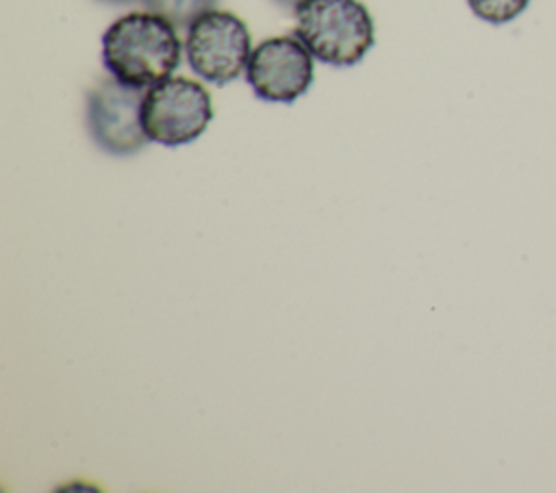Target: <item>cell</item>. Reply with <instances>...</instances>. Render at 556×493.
I'll return each mask as SVG.
<instances>
[{"label":"cell","mask_w":556,"mask_h":493,"mask_svg":"<svg viewBox=\"0 0 556 493\" xmlns=\"http://www.w3.org/2000/svg\"><path fill=\"white\" fill-rule=\"evenodd\" d=\"M180 52L176 26L152 11L126 13L102 35V63L109 74L139 89L169 78Z\"/></svg>","instance_id":"6da1fadb"},{"label":"cell","mask_w":556,"mask_h":493,"mask_svg":"<svg viewBox=\"0 0 556 493\" xmlns=\"http://www.w3.org/2000/svg\"><path fill=\"white\" fill-rule=\"evenodd\" d=\"M293 11L295 37L321 63L350 67L374 46V20L358 0H302Z\"/></svg>","instance_id":"7a4b0ae2"},{"label":"cell","mask_w":556,"mask_h":493,"mask_svg":"<svg viewBox=\"0 0 556 493\" xmlns=\"http://www.w3.org/2000/svg\"><path fill=\"white\" fill-rule=\"evenodd\" d=\"M213 119V102L195 80L165 78L148 87L141 104V122L150 141L182 146L198 139Z\"/></svg>","instance_id":"3957f363"},{"label":"cell","mask_w":556,"mask_h":493,"mask_svg":"<svg viewBox=\"0 0 556 493\" xmlns=\"http://www.w3.org/2000/svg\"><path fill=\"white\" fill-rule=\"evenodd\" d=\"M189 67L206 83L226 85L243 74L252 54L245 22L230 11H206L189 28L185 39Z\"/></svg>","instance_id":"277c9868"},{"label":"cell","mask_w":556,"mask_h":493,"mask_svg":"<svg viewBox=\"0 0 556 493\" xmlns=\"http://www.w3.org/2000/svg\"><path fill=\"white\" fill-rule=\"evenodd\" d=\"M146 91L117 78L100 80L87 98V128L96 146L113 156H130L150 141L141 104Z\"/></svg>","instance_id":"5b68a950"},{"label":"cell","mask_w":556,"mask_h":493,"mask_svg":"<svg viewBox=\"0 0 556 493\" xmlns=\"http://www.w3.org/2000/svg\"><path fill=\"white\" fill-rule=\"evenodd\" d=\"M313 54L295 35L261 41L248 61L245 80L265 102H295L313 85Z\"/></svg>","instance_id":"8992f818"},{"label":"cell","mask_w":556,"mask_h":493,"mask_svg":"<svg viewBox=\"0 0 556 493\" xmlns=\"http://www.w3.org/2000/svg\"><path fill=\"white\" fill-rule=\"evenodd\" d=\"M148 11L165 17L176 28H189L200 15L213 11L219 0H141Z\"/></svg>","instance_id":"52a82bcc"},{"label":"cell","mask_w":556,"mask_h":493,"mask_svg":"<svg viewBox=\"0 0 556 493\" xmlns=\"http://www.w3.org/2000/svg\"><path fill=\"white\" fill-rule=\"evenodd\" d=\"M471 13L489 24H506L519 17L530 0H467Z\"/></svg>","instance_id":"ba28073f"},{"label":"cell","mask_w":556,"mask_h":493,"mask_svg":"<svg viewBox=\"0 0 556 493\" xmlns=\"http://www.w3.org/2000/svg\"><path fill=\"white\" fill-rule=\"evenodd\" d=\"M276 4H280V7H287V9H295L302 0H274Z\"/></svg>","instance_id":"9c48e42d"},{"label":"cell","mask_w":556,"mask_h":493,"mask_svg":"<svg viewBox=\"0 0 556 493\" xmlns=\"http://www.w3.org/2000/svg\"><path fill=\"white\" fill-rule=\"evenodd\" d=\"M100 2H109V4H130V2H139V0H100Z\"/></svg>","instance_id":"30bf717a"}]
</instances>
